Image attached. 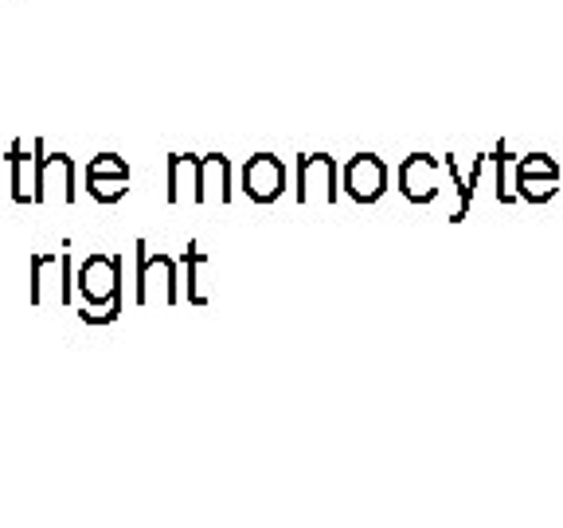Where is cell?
Returning a JSON list of instances; mask_svg holds the SVG:
<instances>
[{"mask_svg": "<svg viewBox=\"0 0 563 528\" xmlns=\"http://www.w3.org/2000/svg\"><path fill=\"white\" fill-rule=\"evenodd\" d=\"M153 290H161V301H165V306H176V301H180L173 258L150 255V243L137 239V306H150Z\"/></svg>", "mask_w": 563, "mask_h": 528, "instance_id": "1", "label": "cell"}, {"mask_svg": "<svg viewBox=\"0 0 563 528\" xmlns=\"http://www.w3.org/2000/svg\"><path fill=\"white\" fill-rule=\"evenodd\" d=\"M82 298L95 306H114L122 298V258L118 255H90L79 271Z\"/></svg>", "mask_w": 563, "mask_h": 528, "instance_id": "2", "label": "cell"}, {"mask_svg": "<svg viewBox=\"0 0 563 528\" xmlns=\"http://www.w3.org/2000/svg\"><path fill=\"white\" fill-rule=\"evenodd\" d=\"M35 150V204H47L52 188H63V204H75V165L67 153H47L44 138L32 141Z\"/></svg>", "mask_w": 563, "mask_h": 528, "instance_id": "3", "label": "cell"}, {"mask_svg": "<svg viewBox=\"0 0 563 528\" xmlns=\"http://www.w3.org/2000/svg\"><path fill=\"white\" fill-rule=\"evenodd\" d=\"M336 161L329 153H301L298 157V200L306 204L309 196L333 204L336 200Z\"/></svg>", "mask_w": 563, "mask_h": 528, "instance_id": "4", "label": "cell"}, {"mask_svg": "<svg viewBox=\"0 0 563 528\" xmlns=\"http://www.w3.org/2000/svg\"><path fill=\"white\" fill-rule=\"evenodd\" d=\"M286 188V165H282L274 153H255V157L243 165V193L255 204H271Z\"/></svg>", "mask_w": 563, "mask_h": 528, "instance_id": "5", "label": "cell"}, {"mask_svg": "<svg viewBox=\"0 0 563 528\" xmlns=\"http://www.w3.org/2000/svg\"><path fill=\"white\" fill-rule=\"evenodd\" d=\"M387 188V168L372 153H356V157L344 165V193L356 204H376Z\"/></svg>", "mask_w": 563, "mask_h": 528, "instance_id": "6", "label": "cell"}, {"mask_svg": "<svg viewBox=\"0 0 563 528\" xmlns=\"http://www.w3.org/2000/svg\"><path fill=\"white\" fill-rule=\"evenodd\" d=\"M555 185H560V165H555L548 153H528V157H520L517 188L525 200H537V204L552 200Z\"/></svg>", "mask_w": 563, "mask_h": 528, "instance_id": "7", "label": "cell"}, {"mask_svg": "<svg viewBox=\"0 0 563 528\" xmlns=\"http://www.w3.org/2000/svg\"><path fill=\"white\" fill-rule=\"evenodd\" d=\"M399 193L411 204H431L439 196V161L431 153H411L399 168Z\"/></svg>", "mask_w": 563, "mask_h": 528, "instance_id": "8", "label": "cell"}, {"mask_svg": "<svg viewBox=\"0 0 563 528\" xmlns=\"http://www.w3.org/2000/svg\"><path fill=\"white\" fill-rule=\"evenodd\" d=\"M211 193H220V200H231V161L223 153H208L200 157V188H196V204H208Z\"/></svg>", "mask_w": 563, "mask_h": 528, "instance_id": "9", "label": "cell"}, {"mask_svg": "<svg viewBox=\"0 0 563 528\" xmlns=\"http://www.w3.org/2000/svg\"><path fill=\"white\" fill-rule=\"evenodd\" d=\"M32 153H24V141H12L9 157H4L12 165V200L16 204H35V157Z\"/></svg>", "mask_w": 563, "mask_h": 528, "instance_id": "10", "label": "cell"}, {"mask_svg": "<svg viewBox=\"0 0 563 528\" xmlns=\"http://www.w3.org/2000/svg\"><path fill=\"white\" fill-rule=\"evenodd\" d=\"M185 188H192V200H196V188H200V157L173 153V157H168V204L185 200Z\"/></svg>", "mask_w": 563, "mask_h": 528, "instance_id": "11", "label": "cell"}, {"mask_svg": "<svg viewBox=\"0 0 563 528\" xmlns=\"http://www.w3.org/2000/svg\"><path fill=\"white\" fill-rule=\"evenodd\" d=\"M130 188L125 176H102V180H87V193L95 196L98 204H118Z\"/></svg>", "mask_w": 563, "mask_h": 528, "instance_id": "12", "label": "cell"}, {"mask_svg": "<svg viewBox=\"0 0 563 528\" xmlns=\"http://www.w3.org/2000/svg\"><path fill=\"white\" fill-rule=\"evenodd\" d=\"M102 176H125V180H130L125 157H118V153H98V157L87 165V180H102Z\"/></svg>", "mask_w": 563, "mask_h": 528, "instance_id": "13", "label": "cell"}, {"mask_svg": "<svg viewBox=\"0 0 563 528\" xmlns=\"http://www.w3.org/2000/svg\"><path fill=\"white\" fill-rule=\"evenodd\" d=\"M185 266H188V301H192V306H203V294H200V286H196V274H200V266H203V251L196 243H188Z\"/></svg>", "mask_w": 563, "mask_h": 528, "instance_id": "14", "label": "cell"}]
</instances>
